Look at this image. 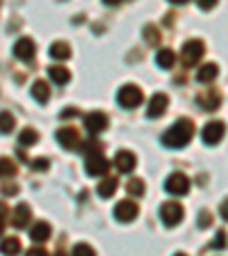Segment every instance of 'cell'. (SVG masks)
Segmentation results:
<instances>
[{
  "label": "cell",
  "instance_id": "33",
  "mask_svg": "<svg viewBox=\"0 0 228 256\" xmlns=\"http://www.w3.org/2000/svg\"><path fill=\"white\" fill-rule=\"evenodd\" d=\"M7 174H9V176L14 174V165H9V160L5 158V160H2V176H7Z\"/></svg>",
  "mask_w": 228,
  "mask_h": 256
},
{
  "label": "cell",
  "instance_id": "20",
  "mask_svg": "<svg viewBox=\"0 0 228 256\" xmlns=\"http://www.w3.org/2000/svg\"><path fill=\"white\" fill-rule=\"evenodd\" d=\"M176 62V55L174 50H160L158 58H155V64H158L160 69H171Z\"/></svg>",
  "mask_w": 228,
  "mask_h": 256
},
{
  "label": "cell",
  "instance_id": "34",
  "mask_svg": "<svg viewBox=\"0 0 228 256\" xmlns=\"http://www.w3.org/2000/svg\"><path fill=\"white\" fill-rule=\"evenodd\" d=\"M75 114H78V110H64L59 117H62V119H71V117H75Z\"/></svg>",
  "mask_w": 228,
  "mask_h": 256
},
{
  "label": "cell",
  "instance_id": "15",
  "mask_svg": "<svg viewBox=\"0 0 228 256\" xmlns=\"http://www.w3.org/2000/svg\"><path fill=\"white\" fill-rule=\"evenodd\" d=\"M199 106L203 108V110H217L219 103H222V96L217 94V92H206V94H201L197 98Z\"/></svg>",
  "mask_w": 228,
  "mask_h": 256
},
{
  "label": "cell",
  "instance_id": "21",
  "mask_svg": "<svg viewBox=\"0 0 228 256\" xmlns=\"http://www.w3.org/2000/svg\"><path fill=\"white\" fill-rule=\"evenodd\" d=\"M37 142H39V133L34 128H25V130L18 135V144H21V146H34Z\"/></svg>",
  "mask_w": 228,
  "mask_h": 256
},
{
  "label": "cell",
  "instance_id": "12",
  "mask_svg": "<svg viewBox=\"0 0 228 256\" xmlns=\"http://www.w3.org/2000/svg\"><path fill=\"white\" fill-rule=\"evenodd\" d=\"M57 140H59V144H62L64 149H75V144H80L78 130H75V128H71V126L59 128V130H57Z\"/></svg>",
  "mask_w": 228,
  "mask_h": 256
},
{
  "label": "cell",
  "instance_id": "22",
  "mask_svg": "<svg viewBox=\"0 0 228 256\" xmlns=\"http://www.w3.org/2000/svg\"><path fill=\"white\" fill-rule=\"evenodd\" d=\"M117 186H119L117 178H105V181L98 183V194H101L103 199L112 197V194H114V190H117Z\"/></svg>",
  "mask_w": 228,
  "mask_h": 256
},
{
  "label": "cell",
  "instance_id": "26",
  "mask_svg": "<svg viewBox=\"0 0 228 256\" xmlns=\"http://www.w3.org/2000/svg\"><path fill=\"white\" fill-rule=\"evenodd\" d=\"M128 192H130V194H144V183L133 178V181L128 183Z\"/></svg>",
  "mask_w": 228,
  "mask_h": 256
},
{
  "label": "cell",
  "instance_id": "8",
  "mask_svg": "<svg viewBox=\"0 0 228 256\" xmlns=\"http://www.w3.org/2000/svg\"><path fill=\"white\" fill-rule=\"evenodd\" d=\"M135 165H137V158H135L133 151H119V154L114 156V167H117L121 174H130V172L135 170Z\"/></svg>",
  "mask_w": 228,
  "mask_h": 256
},
{
  "label": "cell",
  "instance_id": "18",
  "mask_svg": "<svg viewBox=\"0 0 228 256\" xmlns=\"http://www.w3.org/2000/svg\"><path fill=\"white\" fill-rule=\"evenodd\" d=\"M48 76H50L53 82H57V85H66L71 80V74L64 69V66H50V69H48Z\"/></svg>",
  "mask_w": 228,
  "mask_h": 256
},
{
  "label": "cell",
  "instance_id": "37",
  "mask_svg": "<svg viewBox=\"0 0 228 256\" xmlns=\"http://www.w3.org/2000/svg\"><path fill=\"white\" fill-rule=\"evenodd\" d=\"M169 2H176V5H185L187 0H169Z\"/></svg>",
  "mask_w": 228,
  "mask_h": 256
},
{
  "label": "cell",
  "instance_id": "25",
  "mask_svg": "<svg viewBox=\"0 0 228 256\" xmlns=\"http://www.w3.org/2000/svg\"><path fill=\"white\" fill-rule=\"evenodd\" d=\"M144 34H146V42L149 44H158L160 42V32H158V28H153V26L144 28Z\"/></svg>",
  "mask_w": 228,
  "mask_h": 256
},
{
  "label": "cell",
  "instance_id": "19",
  "mask_svg": "<svg viewBox=\"0 0 228 256\" xmlns=\"http://www.w3.org/2000/svg\"><path fill=\"white\" fill-rule=\"evenodd\" d=\"M217 78V64H203L201 71L197 74L199 82H210V80Z\"/></svg>",
  "mask_w": 228,
  "mask_h": 256
},
{
  "label": "cell",
  "instance_id": "36",
  "mask_svg": "<svg viewBox=\"0 0 228 256\" xmlns=\"http://www.w3.org/2000/svg\"><path fill=\"white\" fill-rule=\"evenodd\" d=\"M103 2H105V5H119L121 0H103Z\"/></svg>",
  "mask_w": 228,
  "mask_h": 256
},
{
  "label": "cell",
  "instance_id": "29",
  "mask_svg": "<svg viewBox=\"0 0 228 256\" xmlns=\"http://www.w3.org/2000/svg\"><path fill=\"white\" fill-rule=\"evenodd\" d=\"M73 254H94V247H89V245H82V242H80V245H75L73 247Z\"/></svg>",
  "mask_w": 228,
  "mask_h": 256
},
{
  "label": "cell",
  "instance_id": "14",
  "mask_svg": "<svg viewBox=\"0 0 228 256\" xmlns=\"http://www.w3.org/2000/svg\"><path fill=\"white\" fill-rule=\"evenodd\" d=\"M27 220H30V208H27V204H18V206L14 208V213H11V224L18 226V229H23L27 224Z\"/></svg>",
  "mask_w": 228,
  "mask_h": 256
},
{
  "label": "cell",
  "instance_id": "7",
  "mask_svg": "<svg viewBox=\"0 0 228 256\" xmlns=\"http://www.w3.org/2000/svg\"><path fill=\"white\" fill-rule=\"evenodd\" d=\"M114 215H117L119 222H133L137 218V204L130 202V199H123L119 202V206L114 208Z\"/></svg>",
  "mask_w": 228,
  "mask_h": 256
},
{
  "label": "cell",
  "instance_id": "3",
  "mask_svg": "<svg viewBox=\"0 0 228 256\" xmlns=\"http://www.w3.org/2000/svg\"><path fill=\"white\" fill-rule=\"evenodd\" d=\"M119 103H121L123 108H128V110H130V108H137L139 103H142V90H139V87H135V85H123L121 90H119Z\"/></svg>",
  "mask_w": 228,
  "mask_h": 256
},
{
  "label": "cell",
  "instance_id": "30",
  "mask_svg": "<svg viewBox=\"0 0 228 256\" xmlns=\"http://www.w3.org/2000/svg\"><path fill=\"white\" fill-rule=\"evenodd\" d=\"M197 5L201 7L203 12H208V10H213V7L217 5V0H197Z\"/></svg>",
  "mask_w": 228,
  "mask_h": 256
},
{
  "label": "cell",
  "instance_id": "2",
  "mask_svg": "<svg viewBox=\"0 0 228 256\" xmlns=\"http://www.w3.org/2000/svg\"><path fill=\"white\" fill-rule=\"evenodd\" d=\"M85 170L89 176H101L107 172V160L101 154V149L96 146V142H87V162Z\"/></svg>",
  "mask_w": 228,
  "mask_h": 256
},
{
  "label": "cell",
  "instance_id": "28",
  "mask_svg": "<svg viewBox=\"0 0 228 256\" xmlns=\"http://www.w3.org/2000/svg\"><path fill=\"white\" fill-rule=\"evenodd\" d=\"M208 224H213V215L208 213V210H201V213H199V226L206 229Z\"/></svg>",
  "mask_w": 228,
  "mask_h": 256
},
{
  "label": "cell",
  "instance_id": "9",
  "mask_svg": "<svg viewBox=\"0 0 228 256\" xmlns=\"http://www.w3.org/2000/svg\"><path fill=\"white\" fill-rule=\"evenodd\" d=\"M167 108H169V96L167 94H155L149 103V112H146V114H149L151 119H158L167 112Z\"/></svg>",
  "mask_w": 228,
  "mask_h": 256
},
{
  "label": "cell",
  "instance_id": "1",
  "mask_svg": "<svg viewBox=\"0 0 228 256\" xmlns=\"http://www.w3.org/2000/svg\"><path fill=\"white\" fill-rule=\"evenodd\" d=\"M192 138H194V124L190 119H181L162 135V144L171 146V149H183Z\"/></svg>",
  "mask_w": 228,
  "mask_h": 256
},
{
  "label": "cell",
  "instance_id": "13",
  "mask_svg": "<svg viewBox=\"0 0 228 256\" xmlns=\"http://www.w3.org/2000/svg\"><path fill=\"white\" fill-rule=\"evenodd\" d=\"M14 55L18 60H32V55H34V42L27 37L18 39V42L14 44Z\"/></svg>",
  "mask_w": 228,
  "mask_h": 256
},
{
  "label": "cell",
  "instance_id": "27",
  "mask_svg": "<svg viewBox=\"0 0 228 256\" xmlns=\"http://www.w3.org/2000/svg\"><path fill=\"white\" fill-rule=\"evenodd\" d=\"M11 128H14V117L9 112H2V133H11Z\"/></svg>",
  "mask_w": 228,
  "mask_h": 256
},
{
  "label": "cell",
  "instance_id": "24",
  "mask_svg": "<svg viewBox=\"0 0 228 256\" xmlns=\"http://www.w3.org/2000/svg\"><path fill=\"white\" fill-rule=\"evenodd\" d=\"M21 252V242L16 238H5L2 240V254H18Z\"/></svg>",
  "mask_w": 228,
  "mask_h": 256
},
{
  "label": "cell",
  "instance_id": "11",
  "mask_svg": "<svg viewBox=\"0 0 228 256\" xmlns=\"http://www.w3.org/2000/svg\"><path fill=\"white\" fill-rule=\"evenodd\" d=\"M85 126L89 133H101V130L107 128V117L103 112H91V114L85 117Z\"/></svg>",
  "mask_w": 228,
  "mask_h": 256
},
{
  "label": "cell",
  "instance_id": "17",
  "mask_svg": "<svg viewBox=\"0 0 228 256\" xmlns=\"http://www.w3.org/2000/svg\"><path fill=\"white\" fill-rule=\"evenodd\" d=\"M30 236H32V240H34V242H46V240L50 238V224H46V222L34 224V226H32V231H30Z\"/></svg>",
  "mask_w": 228,
  "mask_h": 256
},
{
  "label": "cell",
  "instance_id": "10",
  "mask_svg": "<svg viewBox=\"0 0 228 256\" xmlns=\"http://www.w3.org/2000/svg\"><path fill=\"white\" fill-rule=\"evenodd\" d=\"M226 133V126L222 122H210L206 128H203V142L206 144H217L219 140Z\"/></svg>",
  "mask_w": 228,
  "mask_h": 256
},
{
  "label": "cell",
  "instance_id": "4",
  "mask_svg": "<svg viewBox=\"0 0 228 256\" xmlns=\"http://www.w3.org/2000/svg\"><path fill=\"white\" fill-rule=\"evenodd\" d=\"M165 188L169 194H174V197H183V194L190 192V178H187L185 174H181V172H178V174H171L169 178H167Z\"/></svg>",
  "mask_w": 228,
  "mask_h": 256
},
{
  "label": "cell",
  "instance_id": "5",
  "mask_svg": "<svg viewBox=\"0 0 228 256\" xmlns=\"http://www.w3.org/2000/svg\"><path fill=\"white\" fill-rule=\"evenodd\" d=\"M160 218L167 226H176V224L183 220V206L178 202H167L160 208Z\"/></svg>",
  "mask_w": 228,
  "mask_h": 256
},
{
  "label": "cell",
  "instance_id": "6",
  "mask_svg": "<svg viewBox=\"0 0 228 256\" xmlns=\"http://www.w3.org/2000/svg\"><path fill=\"white\" fill-rule=\"evenodd\" d=\"M203 53H206V44H203L201 39H190V42L183 46V60H185L187 66H190V64H197L199 60L203 58Z\"/></svg>",
  "mask_w": 228,
  "mask_h": 256
},
{
  "label": "cell",
  "instance_id": "35",
  "mask_svg": "<svg viewBox=\"0 0 228 256\" xmlns=\"http://www.w3.org/2000/svg\"><path fill=\"white\" fill-rule=\"evenodd\" d=\"M219 210H222V218H224V220H226V222H228V199H226V202L222 204V208H219Z\"/></svg>",
  "mask_w": 228,
  "mask_h": 256
},
{
  "label": "cell",
  "instance_id": "32",
  "mask_svg": "<svg viewBox=\"0 0 228 256\" xmlns=\"http://www.w3.org/2000/svg\"><path fill=\"white\" fill-rule=\"evenodd\" d=\"M32 167H34V170H39V172H43V170H48V160L46 158H37L34 162H32Z\"/></svg>",
  "mask_w": 228,
  "mask_h": 256
},
{
  "label": "cell",
  "instance_id": "31",
  "mask_svg": "<svg viewBox=\"0 0 228 256\" xmlns=\"http://www.w3.org/2000/svg\"><path fill=\"white\" fill-rule=\"evenodd\" d=\"M224 245H226V234H224V231H219L217 238H215V242H213V247H215V250H219V247H224Z\"/></svg>",
  "mask_w": 228,
  "mask_h": 256
},
{
  "label": "cell",
  "instance_id": "23",
  "mask_svg": "<svg viewBox=\"0 0 228 256\" xmlns=\"http://www.w3.org/2000/svg\"><path fill=\"white\" fill-rule=\"evenodd\" d=\"M48 53L53 55L55 60H66L69 58V44H64V42H55L53 46H50V50H48Z\"/></svg>",
  "mask_w": 228,
  "mask_h": 256
},
{
  "label": "cell",
  "instance_id": "16",
  "mask_svg": "<svg viewBox=\"0 0 228 256\" xmlns=\"http://www.w3.org/2000/svg\"><path fill=\"white\" fill-rule=\"evenodd\" d=\"M30 94L37 103H48V98H50V92H48V85L43 82V80H37V82L32 85Z\"/></svg>",
  "mask_w": 228,
  "mask_h": 256
}]
</instances>
